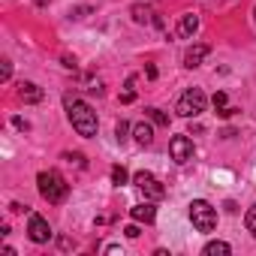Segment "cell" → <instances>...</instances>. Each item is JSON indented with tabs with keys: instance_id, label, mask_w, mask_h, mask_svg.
Instances as JSON below:
<instances>
[{
	"instance_id": "cell-14",
	"label": "cell",
	"mask_w": 256,
	"mask_h": 256,
	"mask_svg": "<svg viewBox=\"0 0 256 256\" xmlns=\"http://www.w3.org/2000/svg\"><path fill=\"white\" fill-rule=\"evenodd\" d=\"M202 253H205V256H229L232 247H229L226 241H208V244L202 247Z\"/></svg>"
},
{
	"instance_id": "cell-5",
	"label": "cell",
	"mask_w": 256,
	"mask_h": 256,
	"mask_svg": "<svg viewBox=\"0 0 256 256\" xmlns=\"http://www.w3.org/2000/svg\"><path fill=\"white\" fill-rule=\"evenodd\" d=\"M133 184L145 193V199H151V202H157V199H163L166 196V187L151 175V172H136L133 175Z\"/></svg>"
},
{
	"instance_id": "cell-15",
	"label": "cell",
	"mask_w": 256,
	"mask_h": 256,
	"mask_svg": "<svg viewBox=\"0 0 256 256\" xmlns=\"http://www.w3.org/2000/svg\"><path fill=\"white\" fill-rule=\"evenodd\" d=\"M244 226H247V232L256 238V202L247 208V214H244Z\"/></svg>"
},
{
	"instance_id": "cell-27",
	"label": "cell",
	"mask_w": 256,
	"mask_h": 256,
	"mask_svg": "<svg viewBox=\"0 0 256 256\" xmlns=\"http://www.w3.org/2000/svg\"><path fill=\"white\" fill-rule=\"evenodd\" d=\"M34 4H36V6H46V4H48V0H34Z\"/></svg>"
},
{
	"instance_id": "cell-1",
	"label": "cell",
	"mask_w": 256,
	"mask_h": 256,
	"mask_svg": "<svg viewBox=\"0 0 256 256\" xmlns=\"http://www.w3.org/2000/svg\"><path fill=\"white\" fill-rule=\"evenodd\" d=\"M64 106H66V114H70V124H72V130L78 133V136H84V139H90V136H96V126H100V120H96V112L84 102V100H78V96H64Z\"/></svg>"
},
{
	"instance_id": "cell-9",
	"label": "cell",
	"mask_w": 256,
	"mask_h": 256,
	"mask_svg": "<svg viewBox=\"0 0 256 256\" xmlns=\"http://www.w3.org/2000/svg\"><path fill=\"white\" fill-rule=\"evenodd\" d=\"M133 22L163 28V18H157V16H154V10H151V6H145V4H136V6H133Z\"/></svg>"
},
{
	"instance_id": "cell-24",
	"label": "cell",
	"mask_w": 256,
	"mask_h": 256,
	"mask_svg": "<svg viewBox=\"0 0 256 256\" xmlns=\"http://www.w3.org/2000/svg\"><path fill=\"white\" fill-rule=\"evenodd\" d=\"M10 76H12V64L4 60V82H10Z\"/></svg>"
},
{
	"instance_id": "cell-3",
	"label": "cell",
	"mask_w": 256,
	"mask_h": 256,
	"mask_svg": "<svg viewBox=\"0 0 256 256\" xmlns=\"http://www.w3.org/2000/svg\"><path fill=\"white\" fill-rule=\"evenodd\" d=\"M190 220H193V226L199 232H214V226H217V208L211 202H205V199H193L190 202Z\"/></svg>"
},
{
	"instance_id": "cell-21",
	"label": "cell",
	"mask_w": 256,
	"mask_h": 256,
	"mask_svg": "<svg viewBox=\"0 0 256 256\" xmlns=\"http://www.w3.org/2000/svg\"><path fill=\"white\" fill-rule=\"evenodd\" d=\"M211 102H214V108H217V112H220V108H226V94H223V90H217V94L211 96Z\"/></svg>"
},
{
	"instance_id": "cell-18",
	"label": "cell",
	"mask_w": 256,
	"mask_h": 256,
	"mask_svg": "<svg viewBox=\"0 0 256 256\" xmlns=\"http://www.w3.org/2000/svg\"><path fill=\"white\" fill-rule=\"evenodd\" d=\"M126 178H130V175H126V169L124 166H112V181L120 187V184H126Z\"/></svg>"
},
{
	"instance_id": "cell-26",
	"label": "cell",
	"mask_w": 256,
	"mask_h": 256,
	"mask_svg": "<svg viewBox=\"0 0 256 256\" xmlns=\"http://www.w3.org/2000/svg\"><path fill=\"white\" fill-rule=\"evenodd\" d=\"M235 112H238V108H232V106H226V108H220V112H217V114H220V118H232V114H235Z\"/></svg>"
},
{
	"instance_id": "cell-11",
	"label": "cell",
	"mask_w": 256,
	"mask_h": 256,
	"mask_svg": "<svg viewBox=\"0 0 256 256\" xmlns=\"http://www.w3.org/2000/svg\"><path fill=\"white\" fill-rule=\"evenodd\" d=\"M196 30H199V16H193V12L181 16V22H178V36H181V40H193Z\"/></svg>"
},
{
	"instance_id": "cell-2",
	"label": "cell",
	"mask_w": 256,
	"mask_h": 256,
	"mask_svg": "<svg viewBox=\"0 0 256 256\" xmlns=\"http://www.w3.org/2000/svg\"><path fill=\"white\" fill-rule=\"evenodd\" d=\"M36 187H40V196H42L48 205H60V202H66V196H70L66 178H64L60 172H54V169L40 172V175H36Z\"/></svg>"
},
{
	"instance_id": "cell-23",
	"label": "cell",
	"mask_w": 256,
	"mask_h": 256,
	"mask_svg": "<svg viewBox=\"0 0 256 256\" xmlns=\"http://www.w3.org/2000/svg\"><path fill=\"white\" fill-rule=\"evenodd\" d=\"M12 124H16V126H18V130H30V124H28V120H24V118H12Z\"/></svg>"
},
{
	"instance_id": "cell-20",
	"label": "cell",
	"mask_w": 256,
	"mask_h": 256,
	"mask_svg": "<svg viewBox=\"0 0 256 256\" xmlns=\"http://www.w3.org/2000/svg\"><path fill=\"white\" fill-rule=\"evenodd\" d=\"M64 160H66V163H76L78 169H84V166H88V163H84V154H78V151H76V154H70V151H66V154H64Z\"/></svg>"
},
{
	"instance_id": "cell-13",
	"label": "cell",
	"mask_w": 256,
	"mask_h": 256,
	"mask_svg": "<svg viewBox=\"0 0 256 256\" xmlns=\"http://www.w3.org/2000/svg\"><path fill=\"white\" fill-rule=\"evenodd\" d=\"M133 139H136V145L148 148V145L154 142V126H151V124H145V120H142V124H136V126H133Z\"/></svg>"
},
{
	"instance_id": "cell-17",
	"label": "cell",
	"mask_w": 256,
	"mask_h": 256,
	"mask_svg": "<svg viewBox=\"0 0 256 256\" xmlns=\"http://www.w3.org/2000/svg\"><path fill=\"white\" fill-rule=\"evenodd\" d=\"M133 84H136V78L130 76V78H126V90L120 94V102H124V106H126V102H133V100H136V90H133Z\"/></svg>"
},
{
	"instance_id": "cell-10",
	"label": "cell",
	"mask_w": 256,
	"mask_h": 256,
	"mask_svg": "<svg viewBox=\"0 0 256 256\" xmlns=\"http://www.w3.org/2000/svg\"><path fill=\"white\" fill-rule=\"evenodd\" d=\"M42 88L40 84H34V82H22L18 84V100L22 102H42Z\"/></svg>"
},
{
	"instance_id": "cell-22",
	"label": "cell",
	"mask_w": 256,
	"mask_h": 256,
	"mask_svg": "<svg viewBox=\"0 0 256 256\" xmlns=\"http://www.w3.org/2000/svg\"><path fill=\"white\" fill-rule=\"evenodd\" d=\"M124 232H126V238H139V226H136V223H130Z\"/></svg>"
},
{
	"instance_id": "cell-19",
	"label": "cell",
	"mask_w": 256,
	"mask_h": 256,
	"mask_svg": "<svg viewBox=\"0 0 256 256\" xmlns=\"http://www.w3.org/2000/svg\"><path fill=\"white\" fill-rule=\"evenodd\" d=\"M133 126L126 124V120H118V126H114V136H118V142H126V133H130Z\"/></svg>"
},
{
	"instance_id": "cell-6",
	"label": "cell",
	"mask_w": 256,
	"mask_h": 256,
	"mask_svg": "<svg viewBox=\"0 0 256 256\" xmlns=\"http://www.w3.org/2000/svg\"><path fill=\"white\" fill-rule=\"evenodd\" d=\"M28 238L34 244H48L52 241V226H48V220L42 214H30V220H28Z\"/></svg>"
},
{
	"instance_id": "cell-8",
	"label": "cell",
	"mask_w": 256,
	"mask_h": 256,
	"mask_svg": "<svg viewBox=\"0 0 256 256\" xmlns=\"http://www.w3.org/2000/svg\"><path fill=\"white\" fill-rule=\"evenodd\" d=\"M208 52H211V48H208L205 42H196V46H190V48L184 52V66H187V70L199 66V64H202V60L208 58Z\"/></svg>"
},
{
	"instance_id": "cell-25",
	"label": "cell",
	"mask_w": 256,
	"mask_h": 256,
	"mask_svg": "<svg viewBox=\"0 0 256 256\" xmlns=\"http://www.w3.org/2000/svg\"><path fill=\"white\" fill-rule=\"evenodd\" d=\"M145 76L154 82V78H157V66H154V64H148V66H145Z\"/></svg>"
},
{
	"instance_id": "cell-12",
	"label": "cell",
	"mask_w": 256,
	"mask_h": 256,
	"mask_svg": "<svg viewBox=\"0 0 256 256\" xmlns=\"http://www.w3.org/2000/svg\"><path fill=\"white\" fill-rule=\"evenodd\" d=\"M130 217H133L136 223H154V217H157V208H154V205H151V199H148V202H142V205L130 208Z\"/></svg>"
},
{
	"instance_id": "cell-28",
	"label": "cell",
	"mask_w": 256,
	"mask_h": 256,
	"mask_svg": "<svg viewBox=\"0 0 256 256\" xmlns=\"http://www.w3.org/2000/svg\"><path fill=\"white\" fill-rule=\"evenodd\" d=\"M253 22H256V10H253Z\"/></svg>"
},
{
	"instance_id": "cell-7",
	"label": "cell",
	"mask_w": 256,
	"mask_h": 256,
	"mask_svg": "<svg viewBox=\"0 0 256 256\" xmlns=\"http://www.w3.org/2000/svg\"><path fill=\"white\" fill-rule=\"evenodd\" d=\"M169 154H172V160H175L178 166L190 163V160H193V139H190V136H175V139L169 142Z\"/></svg>"
},
{
	"instance_id": "cell-4",
	"label": "cell",
	"mask_w": 256,
	"mask_h": 256,
	"mask_svg": "<svg viewBox=\"0 0 256 256\" xmlns=\"http://www.w3.org/2000/svg\"><path fill=\"white\" fill-rule=\"evenodd\" d=\"M205 106H208L205 90H202V88H190V90H184V94H181V100H178L175 112H178L181 118H196V114H202V112H205Z\"/></svg>"
},
{
	"instance_id": "cell-16",
	"label": "cell",
	"mask_w": 256,
	"mask_h": 256,
	"mask_svg": "<svg viewBox=\"0 0 256 256\" xmlns=\"http://www.w3.org/2000/svg\"><path fill=\"white\" fill-rule=\"evenodd\" d=\"M145 114H148L157 126H169V114H163L160 108H145Z\"/></svg>"
}]
</instances>
